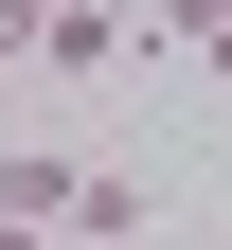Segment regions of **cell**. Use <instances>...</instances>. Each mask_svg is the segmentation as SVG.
I'll list each match as a JSON object with an SVG mask.
<instances>
[{"instance_id": "1", "label": "cell", "mask_w": 232, "mask_h": 250, "mask_svg": "<svg viewBox=\"0 0 232 250\" xmlns=\"http://www.w3.org/2000/svg\"><path fill=\"white\" fill-rule=\"evenodd\" d=\"M36 72H54V89L143 72V18H125V0H36Z\"/></svg>"}, {"instance_id": "2", "label": "cell", "mask_w": 232, "mask_h": 250, "mask_svg": "<svg viewBox=\"0 0 232 250\" xmlns=\"http://www.w3.org/2000/svg\"><path fill=\"white\" fill-rule=\"evenodd\" d=\"M72 197H89L72 143H18V161H0V214H18V232H72Z\"/></svg>"}, {"instance_id": "3", "label": "cell", "mask_w": 232, "mask_h": 250, "mask_svg": "<svg viewBox=\"0 0 232 250\" xmlns=\"http://www.w3.org/2000/svg\"><path fill=\"white\" fill-rule=\"evenodd\" d=\"M179 54H196V72H214V89H232V0H214V18H196V36H179Z\"/></svg>"}, {"instance_id": "4", "label": "cell", "mask_w": 232, "mask_h": 250, "mask_svg": "<svg viewBox=\"0 0 232 250\" xmlns=\"http://www.w3.org/2000/svg\"><path fill=\"white\" fill-rule=\"evenodd\" d=\"M0 72H36V0H0Z\"/></svg>"}, {"instance_id": "5", "label": "cell", "mask_w": 232, "mask_h": 250, "mask_svg": "<svg viewBox=\"0 0 232 250\" xmlns=\"http://www.w3.org/2000/svg\"><path fill=\"white\" fill-rule=\"evenodd\" d=\"M0 250H54V232H18V214H0Z\"/></svg>"}]
</instances>
